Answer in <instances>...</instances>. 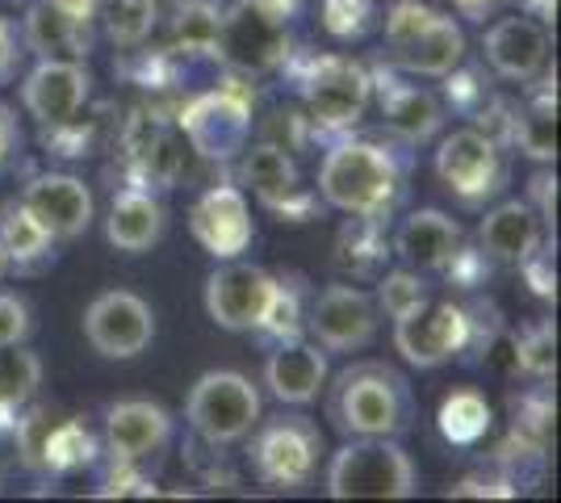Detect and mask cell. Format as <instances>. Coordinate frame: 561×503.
I'll list each match as a JSON object with an SVG mask.
<instances>
[{
    "label": "cell",
    "instance_id": "1",
    "mask_svg": "<svg viewBox=\"0 0 561 503\" xmlns=\"http://www.w3.org/2000/svg\"><path fill=\"white\" fill-rule=\"evenodd\" d=\"M319 202L328 210H340L348 218H374V222H390L398 206L407 202V185H411V156L407 147L386 139H369V135H340L323 147L319 160Z\"/></svg>",
    "mask_w": 561,
    "mask_h": 503
},
{
    "label": "cell",
    "instance_id": "2",
    "mask_svg": "<svg viewBox=\"0 0 561 503\" xmlns=\"http://www.w3.org/2000/svg\"><path fill=\"white\" fill-rule=\"evenodd\" d=\"M280 72L294 80L298 110H302L310 139L331 144L356 130L374 105V76L369 64L344 50H298L285 59Z\"/></svg>",
    "mask_w": 561,
    "mask_h": 503
},
{
    "label": "cell",
    "instance_id": "3",
    "mask_svg": "<svg viewBox=\"0 0 561 503\" xmlns=\"http://www.w3.org/2000/svg\"><path fill=\"white\" fill-rule=\"evenodd\" d=\"M328 390V386H323ZM411 378L390 361H352L328 390V420L340 436H394L415 428Z\"/></svg>",
    "mask_w": 561,
    "mask_h": 503
},
{
    "label": "cell",
    "instance_id": "4",
    "mask_svg": "<svg viewBox=\"0 0 561 503\" xmlns=\"http://www.w3.org/2000/svg\"><path fill=\"white\" fill-rule=\"evenodd\" d=\"M306 0H231L222 4V25L214 59L231 76L264 80L285 68L294 55V22L302 18Z\"/></svg>",
    "mask_w": 561,
    "mask_h": 503
},
{
    "label": "cell",
    "instance_id": "5",
    "mask_svg": "<svg viewBox=\"0 0 561 503\" xmlns=\"http://www.w3.org/2000/svg\"><path fill=\"white\" fill-rule=\"evenodd\" d=\"M185 147L206 164H231L248 147L256 126V84L243 76H222L214 89L188 96L172 114Z\"/></svg>",
    "mask_w": 561,
    "mask_h": 503
},
{
    "label": "cell",
    "instance_id": "6",
    "mask_svg": "<svg viewBox=\"0 0 561 503\" xmlns=\"http://www.w3.org/2000/svg\"><path fill=\"white\" fill-rule=\"evenodd\" d=\"M323 491L331 500H411L420 475L394 436H344L328 461Z\"/></svg>",
    "mask_w": 561,
    "mask_h": 503
},
{
    "label": "cell",
    "instance_id": "7",
    "mask_svg": "<svg viewBox=\"0 0 561 503\" xmlns=\"http://www.w3.org/2000/svg\"><path fill=\"white\" fill-rule=\"evenodd\" d=\"M248 466L252 479L268 491H302L319 475V461L328 454L323 428L302 408L260 415V424L248 436Z\"/></svg>",
    "mask_w": 561,
    "mask_h": 503
},
{
    "label": "cell",
    "instance_id": "8",
    "mask_svg": "<svg viewBox=\"0 0 561 503\" xmlns=\"http://www.w3.org/2000/svg\"><path fill=\"white\" fill-rule=\"evenodd\" d=\"M114 151L126 185L168 193L185 176V139L176 118H168L156 101H139L114 126Z\"/></svg>",
    "mask_w": 561,
    "mask_h": 503
},
{
    "label": "cell",
    "instance_id": "9",
    "mask_svg": "<svg viewBox=\"0 0 561 503\" xmlns=\"http://www.w3.org/2000/svg\"><path fill=\"white\" fill-rule=\"evenodd\" d=\"M432 168H436V181L453 193V202L466 210H486L512 181L507 147L491 139L486 130H478L473 122L436 139Z\"/></svg>",
    "mask_w": 561,
    "mask_h": 503
},
{
    "label": "cell",
    "instance_id": "10",
    "mask_svg": "<svg viewBox=\"0 0 561 503\" xmlns=\"http://www.w3.org/2000/svg\"><path fill=\"white\" fill-rule=\"evenodd\" d=\"M264 399L256 382L239 369H206L185 395V424L210 449L239 445L260 424Z\"/></svg>",
    "mask_w": 561,
    "mask_h": 503
},
{
    "label": "cell",
    "instance_id": "11",
    "mask_svg": "<svg viewBox=\"0 0 561 503\" xmlns=\"http://www.w3.org/2000/svg\"><path fill=\"white\" fill-rule=\"evenodd\" d=\"M9 436H13L18 461L38 479H68L84 466H96V436L76 415H59L30 403L13 420Z\"/></svg>",
    "mask_w": 561,
    "mask_h": 503
},
{
    "label": "cell",
    "instance_id": "12",
    "mask_svg": "<svg viewBox=\"0 0 561 503\" xmlns=\"http://www.w3.org/2000/svg\"><path fill=\"white\" fill-rule=\"evenodd\" d=\"M239 160V185L243 193H252L268 215H277L280 222H310L323 215L319 193L302 181V168L294 160V151H285L280 144L268 139H248V147L234 156Z\"/></svg>",
    "mask_w": 561,
    "mask_h": 503
},
{
    "label": "cell",
    "instance_id": "13",
    "mask_svg": "<svg viewBox=\"0 0 561 503\" xmlns=\"http://www.w3.org/2000/svg\"><path fill=\"white\" fill-rule=\"evenodd\" d=\"M394 348L411 369H440L448 361H461L466 348V302L453 294H427L420 307L390 319Z\"/></svg>",
    "mask_w": 561,
    "mask_h": 503
},
{
    "label": "cell",
    "instance_id": "14",
    "mask_svg": "<svg viewBox=\"0 0 561 503\" xmlns=\"http://www.w3.org/2000/svg\"><path fill=\"white\" fill-rule=\"evenodd\" d=\"M369 76H374V101L381 110V122H386V135L394 144L415 151V147L436 144L445 135L448 110L440 93L415 84V76L394 72L390 64H369Z\"/></svg>",
    "mask_w": 561,
    "mask_h": 503
},
{
    "label": "cell",
    "instance_id": "15",
    "mask_svg": "<svg viewBox=\"0 0 561 503\" xmlns=\"http://www.w3.org/2000/svg\"><path fill=\"white\" fill-rule=\"evenodd\" d=\"M377 302L369 289L352 282H331V286L310 294L306 307V335L323 353H365L377 340Z\"/></svg>",
    "mask_w": 561,
    "mask_h": 503
},
{
    "label": "cell",
    "instance_id": "16",
    "mask_svg": "<svg viewBox=\"0 0 561 503\" xmlns=\"http://www.w3.org/2000/svg\"><path fill=\"white\" fill-rule=\"evenodd\" d=\"M84 340L105 361H135L156 340V311L135 289H101L84 307Z\"/></svg>",
    "mask_w": 561,
    "mask_h": 503
},
{
    "label": "cell",
    "instance_id": "17",
    "mask_svg": "<svg viewBox=\"0 0 561 503\" xmlns=\"http://www.w3.org/2000/svg\"><path fill=\"white\" fill-rule=\"evenodd\" d=\"M273 286H277V273H268L264 264H248L239 256L218 261L206 277V315L222 332L252 335L273 298Z\"/></svg>",
    "mask_w": 561,
    "mask_h": 503
},
{
    "label": "cell",
    "instance_id": "18",
    "mask_svg": "<svg viewBox=\"0 0 561 503\" xmlns=\"http://www.w3.org/2000/svg\"><path fill=\"white\" fill-rule=\"evenodd\" d=\"M188 231L193 240L210 252L214 261H234L248 252V243L256 236L252 227V202L239 181H214L197 193V202L188 206Z\"/></svg>",
    "mask_w": 561,
    "mask_h": 503
},
{
    "label": "cell",
    "instance_id": "19",
    "mask_svg": "<svg viewBox=\"0 0 561 503\" xmlns=\"http://www.w3.org/2000/svg\"><path fill=\"white\" fill-rule=\"evenodd\" d=\"M482 59L494 80L524 89L549 68V30L528 13L494 18L482 34Z\"/></svg>",
    "mask_w": 561,
    "mask_h": 503
},
{
    "label": "cell",
    "instance_id": "20",
    "mask_svg": "<svg viewBox=\"0 0 561 503\" xmlns=\"http://www.w3.org/2000/svg\"><path fill=\"white\" fill-rule=\"evenodd\" d=\"M18 197L25 202V210L55 236V243L80 240L96 218L93 190L71 172H30V181L22 185Z\"/></svg>",
    "mask_w": 561,
    "mask_h": 503
},
{
    "label": "cell",
    "instance_id": "21",
    "mask_svg": "<svg viewBox=\"0 0 561 503\" xmlns=\"http://www.w3.org/2000/svg\"><path fill=\"white\" fill-rule=\"evenodd\" d=\"M93 101V72L84 59H38L22 76V105L38 126L68 122Z\"/></svg>",
    "mask_w": 561,
    "mask_h": 503
},
{
    "label": "cell",
    "instance_id": "22",
    "mask_svg": "<svg viewBox=\"0 0 561 503\" xmlns=\"http://www.w3.org/2000/svg\"><path fill=\"white\" fill-rule=\"evenodd\" d=\"M466 240H469L466 227L457 218L436 210V206H423V210H411V215L398 222L390 252L398 256V264L415 268L423 277H440Z\"/></svg>",
    "mask_w": 561,
    "mask_h": 503
},
{
    "label": "cell",
    "instance_id": "23",
    "mask_svg": "<svg viewBox=\"0 0 561 503\" xmlns=\"http://www.w3.org/2000/svg\"><path fill=\"white\" fill-rule=\"evenodd\" d=\"M549 243V231L537 218V210L524 202V197H507L482 210V222H478V248L491 264H503V268H519L524 261H533L540 248Z\"/></svg>",
    "mask_w": 561,
    "mask_h": 503
},
{
    "label": "cell",
    "instance_id": "24",
    "mask_svg": "<svg viewBox=\"0 0 561 503\" xmlns=\"http://www.w3.org/2000/svg\"><path fill=\"white\" fill-rule=\"evenodd\" d=\"M105 457L117 461H151L172 441V411L151 399H117L105 408Z\"/></svg>",
    "mask_w": 561,
    "mask_h": 503
},
{
    "label": "cell",
    "instance_id": "25",
    "mask_svg": "<svg viewBox=\"0 0 561 503\" xmlns=\"http://www.w3.org/2000/svg\"><path fill=\"white\" fill-rule=\"evenodd\" d=\"M331 378L328 353L314 340H285L264 357V386L280 408H310Z\"/></svg>",
    "mask_w": 561,
    "mask_h": 503
},
{
    "label": "cell",
    "instance_id": "26",
    "mask_svg": "<svg viewBox=\"0 0 561 503\" xmlns=\"http://www.w3.org/2000/svg\"><path fill=\"white\" fill-rule=\"evenodd\" d=\"M507 151H519L537 164L558 160V76L553 68H545L533 84H524V96L512 101Z\"/></svg>",
    "mask_w": 561,
    "mask_h": 503
},
{
    "label": "cell",
    "instance_id": "27",
    "mask_svg": "<svg viewBox=\"0 0 561 503\" xmlns=\"http://www.w3.org/2000/svg\"><path fill=\"white\" fill-rule=\"evenodd\" d=\"M164 193L142 190V185L114 190L110 210H105V240H110V248L126 252V256H142V252H151L156 243L164 240Z\"/></svg>",
    "mask_w": 561,
    "mask_h": 503
},
{
    "label": "cell",
    "instance_id": "28",
    "mask_svg": "<svg viewBox=\"0 0 561 503\" xmlns=\"http://www.w3.org/2000/svg\"><path fill=\"white\" fill-rule=\"evenodd\" d=\"M469 55L466 30L453 13H440L423 25V34H415L398 55H386V64L402 76H423V80H440L448 76L461 59Z\"/></svg>",
    "mask_w": 561,
    "mask_h": 503
},
{
    "label": "cell",
    "instance_id": "29",
    "mask_svg": "<svg viewBox=\"0 0 561 503\" xmlns=\"http://www.w3.org/2000/svg\"><path fill=\"white\" fill-rule=\"evenodd\" d=\"M218 25H222V0H168L160 4V47L176 59H214L218 43Z\"/></svg>",
    "mask_w": 561,
    "mask_h": 503
},
{
    "label": "cell",
    "instance_id": "30",
    "mask_svg": "<svg viewBox=\"0 0 561 503\" xmlns=\"http://www.w3.org/2000/svg\"><path fill=\"white\" fill-rule=\"evenodd\" d=\"M22 43L25 55H34V59H89L93 55V38H84L50 0L25 4Z\"/></svg>",
    "mask_w": 561,
    "mask_h": 503
},
{
    "label": "cell",
    "instance_id": "31",
    "mask_svg": "<svg viewBox=\"0 0 561 503\" xmlns=\"http://www.w3.org/2000/svg\"><path fill=\"white\" fill-rule=\"evenodd\" d=\"M0 248L13 273H38L43 264L55 261V236L25 210L22 197L0 202Z\"/></svg>",
    "mask_w": 561,
    "mask_h": 503
},
{
    "label": "cell",
    "instance_id": "32",
    "mask_svg": "<svg viewBox=\"0 0 561 503\" xmlns=\"http://www.w3.org/2000/svg\"><path fill=\"white\" fill-rule=\"evenodd\" d=\"M117 122H110V105L105 101H89L84 110H76L68 122H55V126H38V139L50 156L59 160H89L101 151V144L114 135Z\"/></svg>",
    "mask_w": 561,
    "mask_h": 503
},
{
    "label": "cell",
    "instance_id": "33",
    "mask_svg": "<svg viewBox=\"0 0 561 503\" xmlns=\"http://www.w3.org/2000/svg\"><path fill=\"white\" fill-rule=\"evenodd\" d=\"M43 386V357L30 344H0V432L13 428Z\"/></svg>",
    "mask_w": 561,
    "mask_h": 503
},
{
    "label": "cell",
    "instance_id": "34",
    "mask_svg": "<svg viewBox=\"0 0 561 503\" xmlns=\"http://www.w3.org/2000/svg\"><path fill=\"white\" fill-rule=\"evenodd\" d=\"M390 236H386V222L374 218H348L340 227V240H335V264L352 273L356 282L360 277H377L386 264H390Z\"/></svg>",
    "mask_w": 561,
    "mask_h": 503
},
{
    "label": "cell",
    "instance_id": "35",
    "mask_svg": "<svg viewBox=\"0 0 561 503\" xmlns=\"http://www.w3.org/2000/svg\"><path fill=\"white\" fill-rule=\"evenodd\" d=\"M268 348L285 344V340H302L306 335V277L302 273H277L273 298L260 315L256 332Z\"/></svg>",
    "mask_w": 561,
    "mask_h": 503
},
{
    "label": "cell",
    "instance_id": "36",
    "mask_svg": "<svg viewBox=\"0 0 561 503\" xmlns=\"http://www.w3.org/2000/svg\"><path fill=\"white\" fill-rule=\"evenodd\" d=\"M512 369L533 378V382H549L558 369V328L553 319H528L512 332Z\"/></svg>",
    "mask_w": 561,
    "mask_h": 503
},
{
    "label": "cell",
    "instance_id": "37",
    "mask_svg": "<svg viewBox=\"0 0 561 503\" xmlns=\"http://www.w3.org/2000/svg\"><path fill=\"white\" fill-rule=\"evenodd\" d=\"M101 25H105V38H110L117 50H135L156 38L160 0H105Z\"/></svg>",
    "mask_w": 561,
    "mask_h": 503
},
{
    "label": "cell",
    "instance_id": "38",
    "mask_svg": "<svg viewBox=\"0 0 561 503\" xmlns=\"http://www.w3.org/2000/svg\"><path fill=\"white\" fill-rule=\"evenodd\" d=\"M440 80H445V93H440V101H445V110H453L457 118L478 122V114H482L494 96H499V89H494V76L486 72L482 64H469V59H461V64H457L448 76H440Z\"/></svg>",
    "mask_w": 561,
    "mask_h": 503
},
{
    "label": "cell",
    "instance_id": "39",
    "mask_svg": "<svg viewBox=\"0 0 561 503\" xmlns=\"http://www.w3.org/2000/svg\"><path fill=\"white\" fill-rule=\"evenodd\" d=\"M440 432L448 445H478L491 432V403L478 390H453L440 403Z\"/></svg>",
    "mask_w": 561,
    "mask_h": 503
},
{
    "label": "cell",
    "instance_id": "40",
    "mask_svg": "<svg viewBox=\"0 0 561 503\" xmlns=\"http://www.w3.org/2000/svg\"><path fill=\"white\" fill-rule=\"evenodd\" d=\"M381 22V0H319V25L335 43H365Z\"/></svg>",
    "mask_w": 561,
    "mask_h": 503
},
{
    "label": "cell",
    "instance_id": "41",
    "mask_svg": "<svg viewBox=\"0 0 561 503\" xmlns=\"http://www.w3.org/2000/svg\"><path fill=\"white\" fill-rule=\"evenodd\" d=\"M427 294H436L432 277H423V273L407 268V264L377 273L374 302H377V315H386V319H398V315H407L411 307H420Z\"/></svg>",
    "mask_w": 561,
    "mask_h": 503
},
{
    "label": "cell",
    "instance_id": "42",
    "mask_svg": "<svg viewBox=\"0 0 561 503\" xmlns=\"http://www.w3.org/2000/svg\"><path fill=\"white\" fill-rule=\"evenodd\" d=\"M436 18V9L427 0H390L381 13V38H386V55H398L415 34H423V25Z\"/></svg>",
    "mask_w": 561,
    "mask_h": 503
},
{
    "label": "cell",
    "instance_id": "43",
    "mask_svg": "<svg viewBox=\"0 0 561 503\" xmlns=\"http://www.w3.org/2000/svg\"><path fill=\"white\" fill-rule=\"evenodd\" d=\"M93 495H101V500H114V495H160V487L147 479L139 470V461H117V457H110L105 461V475H101V487H96Z\"/></svg>",
    "mask_w": 561,
    "mask_h": 503
},
{
    "label": "cell",
    "instance_id": "44",
    "mask_svg": "<svg viewBox=\"0 0 561 503\" xmlns=\"http://www.w3.org/2000/svg\"><path fill=\"white\" fill-rule=\"evenodd\" d=\"M491 268L494 264L482 256V248L478 243H461V252L453 256V264H448L445 273V286H453V289H461V294H478V289L491 282Z\"/></svg>",
    "mask_w": 561,
    "mask_h": 503
},
{
    "label": "cell",
    "instance_id": "45",
    "mask_svg": "<svg viewBox=\"0 0 561 503\" xmlns=\"http://www.w3.org/2000/svg\"><path fill=\"white\" fill-rule=\"evenodd\" d=\"M533 210H537V218L545 222V231L553 236L558 231V172L549 164H540L537 172H533V181H528V197H524Z\"/></svg>",
    "mask_w": 561,
    "mask_h": 503
},
{
    "label": "cell",
    "instance_id": "46",
    "mask_svg": "<svg viewBox=\"0 0 561 503\" xmlns=\"http://www.w3.org/2000/svg\"><path fill=\"white\" fill-rule=\"evenodd\" d=\"M34 332L30 302L13 289H0V344H25Z\"/></svg>",
    "mask_w": 561,
    "mask_h": 503
},
{
    "label": "cell",
    "instance_id": "47",
    "mask_svg": "<svg viewBox=\"0 0 561 503\" xmlns=\"http://www.w3.org/2000/svg\"><path fill=\"white\" fill-rule=\"evenodd\" d=\"M22 64H25L22 25L0 13V89H4V84H13V80L22 76Z\"/></svg>",
    "mask_w": 561,
    "mask_h": 503
},
{
    "label": "cell",
    "instance_id": "48",
    "mask_svg": "<svg viewBox=\"0 0 561 503\" xmlns=\"http://www.w3.org/2000/svg\"><path fill=\"white\" fill-rule=\"evenodd\" d=\"M519 273H524V282L533 286V294H540V298H553L558 294V268H553V248L545 243L533 261L519 264Z\"/></svg>",
    "mask_w": 561,
    "mask_h": 503
},
{
    "label": "cell",
    "instance_id": "49",
    "mask_svg": "<svg viewBox=\"0 0 561 503\" xmlns=\"http://www.w3.org/2000/svg\"><path fill=\"white\" fill-rule=\"evenodd\" d=\"M64 18H68L84 38H93L96 43V30H101V9H105V0H50Z\"/></svg>",
    "mask_w": 561,
    "mask_h": 503
},
{
    "label": "cell",
    "instance_id": "50",
    "mask_svg": "<svg viewBox=\"0 0 561 503\" xmlns=\"http://www.w3.org/2000/svg\"><path fill=\"white\" fill-rule=\"evenodd\" d=\"M448 495H515V479L512 475H473L457 482Z\"/></svg>",
    "mask_w": 561,
    "mask_h": 503
},
{
    "label": "cell",
    "instance_id": "51",
    "mask_svg": "<svg viewBox=\"0 0 561 503\" xmlns=\"http://www.w3.org/2000/svg\"><path fill=\"white\" fill-rule=\"evenodd\" d=\"M18 151H22V126H18V114L0 101V172L18 160Z\"/></svg>",
    "mask_w": 561,
    "mask_h": 503
},
{
    "label": "cell",
    "instance_id": "52",
    "mask_svg": "<svg viewBox=\"0 0 561 503\" xmlns=\"http://www.w3.org/2000/svg\"><path fill=\"white\" fill-rule=\"evenodd\" d=\"M448 4H453V13H457V18L486 25V18H494V13H499L507 0H448Z\"/></svg>",
    "mask_w": 561,
    "mask_h": 503
},
{
    "label": "cell",
    "instance_id": "53",
    "mask_svg": "<svg viewBox=\"0 0 561 503\" xmlns=\"http://www.w3.org/2000/svg\"><path fill=\"white\" fill-rule=\"evenodd\" d=\"M519 13L537 18L540 25H549L553 18H558V0H519Z\"/></svg>",
    "mask_w": 561,
    "mask_h": 503
},
{
    "label": "cell",
    "instance_id": "54",
    "mask_svg": "<svg viewBox=\"0 0 561 503\" xmlns=\"http://www.w3.org/2000/svg\"><path fill=\"white\" fill-rule=\"evenodd\" d=\"M9 273H13V268H9V256H4V248H0V282H4Z\"/></svg>",
    "mask_w": 561,
    "mask_h": 503
}]
</instances>
